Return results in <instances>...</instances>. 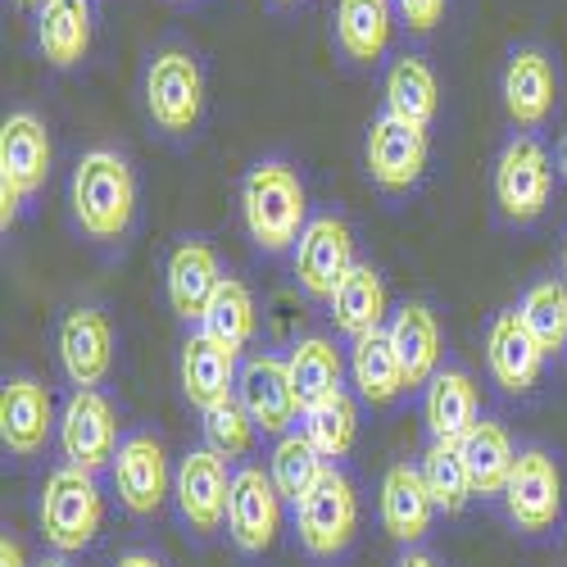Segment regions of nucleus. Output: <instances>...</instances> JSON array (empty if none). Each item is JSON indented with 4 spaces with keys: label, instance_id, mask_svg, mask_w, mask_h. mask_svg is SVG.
Listing matches in <instances>:
<instances>
[{
    "label": "nucleus",
    "instance_id": "f03ea898",
    "mask_svg": "<svg viewBox=\"0 0 567 567\" xmlns=\"http://www.w3.org/2000/svg\"><path fill=\"white\" fill-rule=\"evenodd\" d=\"M305 186L291 164H255L241 186V214L250 241L268 255H281L305 236Z\"/></svg>",
    "mask_w": 567,
    "mask_h": 567
},
{
    "label": "nucleus",
    "instance_id": "20e7f679",
    "mask_svg": "<svg viewBox=\"0 0 567 567\" xmlns=\"http://www.w3.org/2000/svg\"><path fill=\"white\" fill-rule=\"evenodd\" d=\"M51 177V132L28 110L10 114L0 127V227H14L23 196Z\"/></svg>",
    "mask_w": 567,
    "mask_h": 567
},
{
    "label": "nucleus",
    "instance_id": "39448f33",
    "mask_svg": "<svg viewBox=\"0 0 567 567\" xmlns=\"http://www.w3.org/2000/svg\"><path fill=\"white\" fill-rule=\"evenodd\" d=\"M296 532H300L305 554L313 558H337L350 549L359 532V495L346 472L327 467V477L296 504Z\"/></svg>",
    "mask_w": 567,
    "mask_h": 567
},
{
    "label": "nucleus",
    "instance_id": "0eeeda50",
    "mask_svg": "<svg viewBox=\"0 0 567 567\" xmlns=\"http://www.w3.org/2000/svg\"><path fill=\"white\" fill-rule=\"evenodd\" d=\"M146 110L164 132H192L205 110V73L186 51H159L146 69Z\"/></svg>",
    "mask_w": 567,
    "mask_h": 567
},
{
    "label": "nucleus",
    "instance_id": "4be33fe9",
    "mask_svg": "<svg viewBox=\"0 0 567 567\" xmlns=\"http://www.w3.org/2000/svg\"><path fill=\"white\" fill-rule=\"evenodd\" d=\"M223 287L218 255L205 241H186L168 259V305L177 318H205L209 300Z\"/></svg>",
    "mask_w": 567,
    "mask_h": 567
},
{
    "label": "nucleus",
    "instance_id": "f257e3e1",
    "mask_svg": "<svg viewBox=\"0 0 567 567\" xmlns=\"http://www.w3.org/2000/svg\"><path fill=\"white\" fill-rule=\"evenodd\" d=\"M136 214V177L118 151H86L73 168V218L96 241H118Z\"/></svg>",
    "mask_w": 567,
    "mask_h": 567
},
{
    "label": "nucleus",
    "instance_id": "2eb2a0df",
    "mask_svg": "<svg viewBox=\"0 0 567 567\" xmlns=\"http://www.w3.org/2000/svg\"><path fill=\"white\" fill-rule=\"evenodd\" d=\"M427 168V132L382 114L368 127V173L382 192H409Z\"/></svg>",
    "mask_w": 567,
    "mask_h": 567
},
{
    "label": "nucleus",
    "instance_id": "7c9ffc66",
    "mask_svg": "<svg viewBox=\"0 0 567 567\" xmlns=\"http://www.w3.org/2000/svg\"><path fill=\"white\" fill-rule=\"evenodd\" d=\"M395 28L391 0H341L337 6V37L350 60H377L386 51Z\"/></svg>",
    "mask_w": 567,
    "mask_h": 567
},
{
    "label": "nucleus",
    "instance_id": "2f4dec72",
    "mask_svg": "<svg viewBox=\"0 0 567 567\" xmlns=\"http://www.w3.org/2000/svg\"><path fill=\"white\" fill-rule=\"evenodd\" d=\"M327 463L318 450H313V441L305 436V432H287L277 441V450H272V458H268V472H272V486L281 491V499H291V504H300L322 477H327Z\"/></svg>",
    "mask_w": 567,
    "mask_h": 567
},
{
    "label": "nucleus",
    "instance_id": "58836bf2",
    "mask_svg": "<svg viewBox=\"0 0 567 567\" xmlns=\"http://www.w3.org/2000/svg\"><path fill=\"white\" fill-rule=\"evenodd\" d=\"M0 567H28V554H23V545L19 540H0Z\"/></svg>",
    "mask_w": 567,
    "mask_h": 567
},
{
    "label": "nucleus",
    "instance_id": "dca6fc26",
    "mask_svg": "<svg viewBox=\"0 0 567 567\" xmlns=\"http://www.w3.org/2000/svg\"><path fill=\"white\" fill-rule=\"evenodd\" d=\"M55 432V404H51V391L32 377H14L0 391V441H6L10 454L19 458H32L45 450Z\"/></svg>",
    "mask_w": 567,
    "mask_h": 567
},
{
    "label": "nucleus",
    "instance_id": "1a4fd4ad",
    "mask_svg": "<svg viewBox=\"0 0 567 567\" xmlns=\"http://www.w3.org/2000/svg\"><path fill=\"white\" fill-rule=\"evenodd\" d=\"M354 268V236L337 214L309 218L305 236L296 241V281L305 287V296L313 300H332L337 287Z\"/></svg>",
    "mask_w": 567,
    "mask_h": 567
},
{
    "label": "nucleus",
    "instance_id": "ea45409f",
    "mask_svg": "<svg viewBox=\"0 0 567 567\" xmlns=\"http://www.w3.org/2000/svg\"><path fill=\"white\" fill-rule=\"evenodd\" d=\"M395 567H436V558L422 554V549H404V558H400Z\"/></svg>",
    "mask_w": 567,
    "mask_h": 567
},
{
    "label": "nucleus",
    "instance_id": "37998d69",
    "mask_svg": "<svg viewBox=\"0 0 567 567\" xmlns=\"http://www.w3.org/2000/svg\"><path fill=\"white\" fill-rule=\"evenodd\" d=\"M41 567H73V563H64V558H45Z\"/></svg>",
    "mask_w": 567,
    "mask_h": 567
},
{
    "label": "nucleus",
    "instance_id": "e433bc0d",
    "mask_svg": "<svg viewBox=\"0 0 567 567\" xmlns=\"http://www.w3.org/2000/svg\"><path fill=\"white\" fill-rule=\"evenodd\" d=\"M255 417L241 409V400H223L214 409H205V441L214 454L223 458H246L255 450Z\"/></svg>",
    "mask_w": 567,
    "mask_h": 567
},
{
    "label": "nucleus",
    "instance_id": "393cba45",
    "mask_svg": "<svg viewBox=\"0 0 567 567\" xmlns=\"http://www.w3.org/2000/svg\"><path fill=\"white\" fill-rule=\"evenodd\" d=\"M332 305V322L341 327L346 337H368L386 322V281L372 264H354L350 277L337 287V296L327 300Z\"/></svg>",
    "mask_w": 567,
    "mask_h": 567
},
{
    "label": "nucleus",
    "instance_id": "f8f14e48",
    "mask_svg": "<svg viewBox=\"0 0 567 567\" xmlns=\"http://www.w3.org/2000/svg\"><path fill=\"white\" fill-rule=\"evenodd\" d=\"M227 491H231V477H227V458L223 454L192 450L177 463L173 495H177L182 517L192 523V532L209 536V532H218L227 523Z\"/></svg>",
    "mask_w": 567,
    "mask_h": 567
},
{
    "label": "nucleus",
    "instance_id": "c85d7f7f",
    "mask_svg": "<svg viewBox=\"0 0 567 567\" xmlns=\"http://www.w3.org/2000/svg\"><path fill=\"white\" fill-rule=\"evenodd\" d=\"M436 105H441L436 73L422 60H413V55L395 60L391 73H386V114L427 132V123L436 118Z\"/></svg>",
    "mask_w": 567,
    "mask_h": 567
},
{
    "label": "nucleus",
    "instance_id": "5701e85b",
    "mask_svg": "<svg viewBox=\"0 0 567 567\" xmlns=\"http://www.w3.org/2000/svg\"><path fill=\"white\" fill-rule=\"evenodd\" d=\"M504 110L517 127H540L554 110V64L540 51H517L504 69Z\"/></svg>",
    "mask_w": 567,
    "mask_h": 567
},
{
    "label": "nucleus",
    "instance_id": "c9c22d12",
    "mask_svg": "<svg viewBox=\"0 0 567 567\" xmlns=\"http://www.w3.org/2000/svg\"><path fill=\"white\" fill-rule=\"evenodd\" d=\"M305 436L313 441V450L322 458H346L354 436H359V409H354V400L341 391L337 400H327L318 409H305Z\"/></svg>",
    "mask_w": 567,
    "mask_h": 567
},
{
    "label": "nucleus",
    "instance_id": "7ed1b4c3",
    "mask_svg": "<svg viewBox=\"0 0 567 567\" xmlns=\"http://www.w3.org/2000/svg\"><path fill=\"white\" fill-rule=\"evenodd\" d=\"M41 536L60 554H78L101 536L105 523V495L96 486V472L86 467H55L41 486Z\"/></svg>",
    "mask_w": 567,
    "mask_h": 567
},
{
    "label": "nucleus",
    "instance_id": "a878e982",
    "mask_svg": "<svg viewBox=\"0 0 567 567\" xmlns=\"http://www.w3.org/2000/svg\"><path fill=\"white\" fill-rule=\"evenodd\" d=\"M37 41L55 69H73L91 51V6L86 0H41Z\"/></svg>",
    "mask_w": 567,
    "mask_h": 567
},
{
    "label": "nucleus",
    "instance_id": "6ab92c4d",
    "mask_svg": "<svg viewBox=\"0 0 567 567\" xmlns=\"http://www.w3.org/2000/svg\"><path fill=\"white\" fill-rule=\"evenodd\" d=\"M422 417H427L432 441L458 445L472 427L482 422V395L477 382L463 368H445L427 382V400H422Z\"/></svg>",
    "mask_w": 567,
    "mask_h": 567
},
{
    "label": "nucleus",
    "instance_id": "bb28decb",
    "mask_svg": "<svg viewBox=\"0 0 567 567\" xmlns=\"http://www.w3.org/2000/svg\"><path fill=\"white\" fill-rule=\"evenodd\" d=\"M350 372H354V386L368 404H391L400 391H409L404 382V363L391 346V332L377 327V332L359 337L354 350H350Z\"/></svg>",
    "mask_w": 567,
    "mask_h": 567
},
{
    "label": "nucleus",
    "instance_id": "473e14b6",
    "mask_svg": "<svg viewBox=\"0 0 567 567\" xmlns=\"http://www.w3.org/2000/svg\"><path fill=\"white\" fill-rule=\"evenodd\" d=\"M200 332L214 337L218 346H227L231 354L255 337V296H250L246 281L223 277L218 296L209 300V309H205V318H200Z\"/></svg>",
    "mask_w": 567,
    "mask_h": 567
},
{
    "label": "nucleus",
    "instance_id": "412c9836",
    "mask_svg": "<svg viewBox=\"0 0 567 567\" xmlns=\"http://www.w3.org/2000/svg\"><path fill=\"white\" fill-rule=\"evenodd\" d=\"M236 382H241V372H236V354L227 346H218L205 332H196L192 341L182 346V391L200 413L223 404V400H231Z\"/></svg>",
    "mask_w": 567,
    "mask_h": 567
},
{
    "label": "nucleus",
    "instance_id": "c03bdc74",
    "mask_svg": "<svg viewBox=\"0 0 567 567\" xmlns=\"http://www.w3.org/2000/svg\"><path fill=\"white\" fill-rule=\"evenodd\" d=\"M563 277H567V246H563Z\"/></svg>",
    "mask_w": 567,
    "mask_h": 567
},
{
    "label": "nucleus",
    "instance_id": "f3484780",
    "mask_svg": "<svg viewBox=\"0 0 567 567\" xmlns=\"http://www.w3.org/2000/svg\"><path fill=\"white\" fill-rule=\"evenodd\" d=\"M60 363L69 372V382L78 391H96L105 377H110V363H114V332L105 313L96 309H73L64 322H60Z\"/></svg>",
    "mask_w": 567,
    "mask_h": 567
},
{
    "label": "nucleus",
    "instance_id": "9d476101",
    "mask_svg": "<svg viewBox=\"0 0 567 567\" xmlns=\"http://www.w3.org/2000/svg\"><path fill=\"white\" fill-rule=\"evenodd\" d=\"M118 413L101 391H73V400L64 404L60 417V450L64 463L96 472L105 463H114L118 454Z\"/></svg>",
    "mask_w": 567,
    "mask_h": 567
},
{
    "label": "nucleus",
    "instance_id": "9b49d317",
    "mask_svg": "<svg viewBox=\"0 0 567 567\" xmlns=\"http://www.w3.org/2000/svg\"><path fill=\"white\" fill-rule=\"evenodd\" d=\"M504 508L523 532H549L563 513V477L545 450H523L508 472Z\"/></svg>",
    "mask_w": 567,
    "mask_h": 567
},
{
    "label": "nucleus",
    "instance_id": "423d86ee",
    "mask_svg": "<svg viewBox=\"0 0 567 567\" xmlns=\"http://www.w3.org/2000/svg\"><path fill=\"white\" fill-rule=\"evenodd\" d=\"M554 192V164L549 151L536 136H517L504 146L499 164H495V205L504 218L513 223H532L545 214Z\"/></svg>",
    "mask_w": 567,
    "mask_h": 567
},
{
    "label": "nucleus",
    "instance_id": "6e6552de",
    "mask_svg": "<svg viewBox=\"0 0 567 567\" xmlns=\"http://www.w3.org/2000/svg\"><path fill=\"white\" fill-rule=\"evenodd\" d=\"M281 491L272 486V472L264 467H241L231 472L227 491V536L241 554H264L272 549L281 532Z\"/></svg>",
    "mask_w": 567,
    "mask_h": 567
},
{
    "label": "nucleus",
    "instance_id": "4468645a",
    "mask_svg": "<svg viewBox=\"0 0 567 567\" xmlns=\"http://www.w3.org/2000/svg\"><path fill=\"white\" fill-rule=\"evenodd\" d=\"M110 467H114V491H118V504H123L127 513H136V517L159 513V504L168 499L173 477H168L164 445H159L155 436H146V432L127 436V441L118 445V454H114V463H110Z\"/></svg>",
    "mask_w": 567,
    "mask_h": 567
},
{
    "label": "nucleus",
    "instance_id": "4c0bfd02",
    "mask_svg": "<svg viewBox=\"0 0 567 567\" xmlns=\"http://www.w3.org/2000/svg\"><path fill=\"white\" fill-rule=\"evenodd\" d=\"M400 14L413 32H432L445 14V0H400Z\"/></svg>",
    "mask_w": 567,
    "mask_h": 567
},
{
    "label": "nucleus",
    "instance_id": "79ce46f5",
    "mask_svg": "<svg viewBox=\"0 0 567 567\" xmlns=\"http://www.w3.org/2000/svg\"><path fill=\"white\" fill-rule=\"evenodd\" d=\"M558 173L567 177V132H563V141H558Z\"/></svg>",
    "mask_w": 567,
    "mask_h": 567
},
{
    "label": "nucleus",
    "instance_id": "a19ab883",
    "mask_svg": "<svg viewBox=\"0 0 567 567\" xmlns=\"http://www.w3.org/2000/svg\"><path fill=\"white\" fill-rule=\"evenodd\" d=\"M118 567H164V563H159L155 554H123Z\"/></svg>",
    "mask_w": 567,
    "mask_h": 567
},
{
    "label": "nucleus",
    "instance_id": "ddd939ff",
    "mask_svg": "<svg viewBox=\"0 0 567 567\" xmlns=\"http://www.w3.org/2000/svg\"><path fill=\"white\" fill-rule=\"evenodd\" d=\"M236 400H241V409L255 417V427L259 432H272V436H287L291 422L305 413L300 400H296V386H291L287 359H272V354H255L241 368Z\"/></svg>",
    "mask_w": 567,
    "mask_h": 567
},
{
    "label": "nucleus",
    "instance_id": "a211bd4d",
    "mask_svg": "<svg viewBox=\"0 0 567 567\" xmlns=\"http://www.w3.org/2000/svg\"><path fill=\"white\" fill-rule=\"evenodd\" d=\"M486 359H491L495 382H499L508 395H527V391L540 382V368H545V350H540V341L523 327L517 309H513V313H499V318L491 322Z\"/></svg>",
    "mask_w": 567,
    "mask_h": 567
},
{
    "label": "nucleus",
    "instance_id": "aec40b11",
    "mask_svg": "<svg viewBox=\"0 0 567 567\" xmlns=\"http://www.w3.org/2000/svg\"><path fill=\"white\" fill-rule=\"evenodd\" d=\"M432 517H436V499L427 482H422V467L395 463L382 482V527L391 532V540L417 545L432 532Z\"/></svg>",
    "mask_w": 567,
    "mask_h": 567
},
{
    "label": "nucleus",
    "instance_id": "b1692460",
    "mask_svg": "<svg viewBox=\"0 0 567 567\" xmlns=\"http://www.w3.org/2000/svg\"><path fill=\"white\" fill-rule=\"evenodd\" d=\"M391 346L404 363V382L409 386H422L436 377V363H441V322L427 305H404L395 318H391Z\"/></svg>",
    "mask_w": 567,
    "mask_h": 567
},
{
    "label": "nucleus",
    "instance_id": "72a5a7b5",
    "mask_svg": "<svg viewBox=\"0 0 567 567\" xmlns=\"http://www.w3.org/2000/svg\"><path fill=\"white\" fill-rule=\"evenodd\" d=\"M422 482H427L432 499L441 513H463L467 499L477 495L472 491V472H467V458L458 445L450 441H432L427 454H422Z\"/></svg>",
    "mask_w": 567,
    "mask_h": 567
},
{
    "label": "nucleus",
    "instance_id": "f704fd0d",
    "mask_svg": "<svg viewBox=\"0 0 567 567\" xmlns=\"http://www.w3.org/2000/svg\"><path fill=\"white\" fill-rule=\"evenodd\" d=\"M517 318L545 354H558L567 346V281H536L517 305Z\"/></svg>",
    "mask_w": 567,
    "mask_h": 567
},
{
    "label": "nucleus",
    "instance_id": "cd10ccee",
    "mask_svg": "<svg viewBox=\"0 0 567 567\" xmlns=\"http://www.w3.org/2000/svg\"><path fill=\"white\" fill-rule=\"evenodd\" d=\"M287 368H291V386H296L300 409H318V404H327V400L341 395L346 359H341V350L327 341V337H305V341L291 350Z\"/></svg>",
    "mask_w": 567,
    "mask_h": 567
},
{
    "label": "nucleus",
    "instance_id": "c756f323",
    "mask_svg": "<svg viewBox=\"0 0 567 567\" xmlns=\"http://www.w3.org/2000/svg\"><path fill=\"white\" fill-rule=\"evenodd\" d=\"M458 450H463L467 472H472V491L477 495H504L508 472L517 463V450H513V441H508V432L499 427V422L482 417L477 427L458 441Z\"/></svg>",
    "mask_w": 567,
    "mask_h": 567
}]
</instances>
